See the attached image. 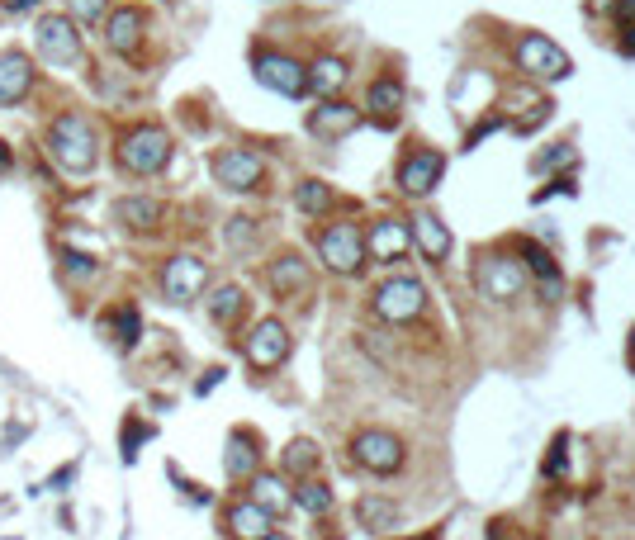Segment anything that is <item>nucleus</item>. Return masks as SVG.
Wrapping results in <instances>:
<instances>
[{"label": "nucleus", "mask_w": 635, "mask_h": 540, "mask_svg": "<svg viewBox=\"0 0 635 540\" xmlns=\"http://www.w3.org/2000/svg\"><path fill=\"white\" fill-rule=\"evenodd\" d=\"M48 157H53L67 176H91L100 162V143H95V128L86 114H62L48 128Z\"/></svg>", "instance_id": "obj_1"}, {"label": "nucleus", "mask_w": 635, "mask_h": 540, "mask_svg": "<svg viewBox=\"0 0 635 540\" xmlns=\"http://www.w3.org/2000/svg\"><path fill=\"white\" fill-rule=\"evenodd\" d=\"M34 48L43 62L53 67H76L81 62V34H76L72 15H38L34 24Z\"/></svg>", "instance_id": "obj_2"}, {"label": "nucleus", "mask_w": 635, "mask_h": 540, "mask_svg": "<svg viewBox=\"0 0 635 540\" xmlns=\"http://www.w3.org/2000/svg\"><path fill=\"white\" fill-rule=\"evenodd\" d=\"M119 162H124V171H133V176H157V171L171 162V138L152 124L133 128L124 143H119Z\"/></svg>", "instance_id": "obj_3"}, {"label": "nucleus", "mask_w": 635, "mask_h": 540, "mask_svg": "<svg viewBox=\"0 0 635 540\" xmlns=\"http://www.w3.org/2000/svg\"><path fill=\"white\" fill-rule=\"evenodd\" d=\"M318 256L332 275H356L365 266V233L356 223H332L318 237Z\"/></svg>", "instance_id": "obj_4"}, {"label": "nucleus", "mask_w": 635, "mask_h": 540, "mask_svg": "<svg viewBox=\"0 0 635 540\" xmlns=\"http://www.w3.org/2000/svg\"><path fill=\"white\" fill-rule=\"evenodd\" d=\"M422 308H427V289L418 280H408V275L384 280L375 289V313H380L384 323H413V318H422Z\"/></svg>", "instance_id": "obj_5"}, {"label": "nucleus", "mask_w": 635, "mask_h": 540, "mask_svg": "<svg viewBox=\"0 0 635 540\" xmlns=\"http://www.w3.org/2000/svg\"><path fill=\"white\" fill-rule=\"evenodd\" d=\"M517 67L527 76H536V81H560V76H569V53H564L555 38L522 34V43H517Z\"/></svg>", "instance_id": "obj_6"}, {"label": "nucleus", "mask_w": 635, "mask_h": 540, "mask_svg": "<svg viewBox=\"0 0 635 540\" xmlns=\"http://www.w3.org/2000/svg\"><path fill=\"white\" fill-rule=\"evenodd\" d=\"M474 280H479V294H484V299H493V304H508V299H517V294L527 289V270L517 266L512 256H484Z\"/></svg>", "instance_id": "obj_7"}, {"label": "nucleus", "mask_w": 635, "mask_h": 540, "mask_svg": "<svg viewBox=\"0 0 635 540\" xmlns=\"http://www.w3.org/2000/svg\"><path fill=\"white\" fill-rule=\"evenodd\" d=\"M261 176H266V162L256 157L252 147H223L214 157V180L223 185V190H256L261 185Z\"/></svg>", "instance_id": "obj_8"}, {"label": "nucleus", "mask_w": 635, "mask_h": 540, "mask_svg": "<svg viewBox=\"0 0 635 540\" xmlns=\"http://www.w3.org/2000/svg\"><path fill=\"white\" fill-rule=\"evenodd\" d=\"M351 455L356 465L370 469V474H394L403 465V441L394 432H361L351 441Z\"/></svg>", "instance_id": "obj_9"}, {"label": "nucleus", "mask_w": 635, "mask_h": 540, "mask_svg": "<svg viewBox=\"0 0 635 540\" xmlns=\"http://www.w3.org/2000/svg\"><path fill=\"white\" fill-rule=\"evenodd\" d=\"M204 280H209V266H204L200 256H171L162 270V289L171 304H190V299H200Z\"/></svg>", "instance_id": "obj_10"}, {"label": "nucleus", "mask_w": 635, "mask_h": 540, "mask_svg": "<svg viewBox=\"0 0 635 540\" xmlns=\"http://www.w3.org/2000/svg\"><path fill=\"white\" fill-rule=\"evenodd\" d=\"M143 34H147V15L138 5H119V10H109L105 15V43L109 53L119 57H133L143 48Z\"/></svg>", "instance_id": "obj_11"}, {"label": "nucleus", "mask_w": 635, "mask_h": 540, "mask_svg": "<svg viewBox=\"0 0 635 540\" xmlns=\"http://www.w3.org/2000/svg\"><path fill=\"white\" fill-rule=\"evenodd\" d=\"M256 81L266 90H280V95H304L309 90V72L294 62V57H285V53H261L256 57Z\"/></svg>", "instance_id": "obj_12"}, {"label": "nucleus", "mask_w": 635, "mask_h": 540, "mask_svg": "<svg viewBox=\"0 0 635 540\" xmlns=\"http://www.w3.org/2000/svg\"><path fill=\"white\" fill-rule=\"evenodd\" d=\"M285 356H290V332H285V323H275V318L256 323L252 337H247V360H252L256 370H275Z\"/></svg>", "instance_id": "obj_13"}, {"label": "nucleus", "mask_w": 635, "mask_h": 540, "mask_svg": "<svg viewBox=\"0 0 635 540\" xmlns=\"http://www.w3.org/2000/svg\"><path fill=\"white\" fill-rule=\"evenodd\" d=\"M408 247H413V228L399 223V218H384V223H375V228L365 233V252L375 256V261H384V266H394Z\"/></svg>", "instance_id": "obj_14"}, {"label": "nucleus", "mask_w": 635, "mask_h": 540, "mask_svg": "<svg viewBox=\"0 0 635 540\" xmlns=\"http://www.w3.org/2000/svg\"><path fill=\"white\" fill-rule=\"evenodd\" d=\"M34 90V62L15 48L0 53V105H19Z\"/></svg>", "instance_id": "obj_15"}, {"label": "nucleus", "mask_w": 635, "mask_h": 540, "mask_svg": "<svg viewBox=\"0 0 635 540\" xmlns=\"http://www.w3.org/2000/svg\"><path fill=\"white\" fill-rule=\"evenodd\" d=\"M441 171H446V162H441V152H418V157H408L399 171V185H403V195H427L436 180H441Z\"/></svg>", "instance_id": "obj_16"}, {"label": "nucleus", "mask_w": 635, "mask_h": 540, "mask_svg": "<svg viewBox=\"0 0 635 540\" xmlns=\"http://www.w3.org/2000/svg\"><path fill=\"white\" fill-rule=\"evenodd\" d=\"M356 124H361V109L342 105V100H327V105H318L309 114V128L318 133V138H346Z\"/></svg>", "instance_id": "obj_17"}, {"label": "nucleus", "mask_w": 635, "mask_h": 540, "mask_svg": "<svg viewBox=\"0 0 635 540\" xmlns=\"http://www.w3.org/2000/svg\"><path fill=\"white\" fill-rule=\"evenodd\" d=\"M271 512L261 503H237L228 507V531H233L237 540H261V536H271Z\"/></svg>", "instance_id": "obj_18"}, {"label": "nucleus", "mask_w": 635, "mask_h": 540, "mask_svg": "<svg viewBox=\"0 0 635 540\" xmlns=\"http://www.w3.org/2000/svg\"><path fill=\"white\" fill-rule=\"evenodd\" d=\"M413 242L427 252V261H446V256H451V233H446V223L436 214L413 218Z\"/></svg>", "instance_id": "obj_19"}, {"label": "nucleus", "mask_w": 635, "mask_h": 540, "mask_svg": "<svg viewBox=\"0 0 635 540\" xmlns=\"http://www.w3.org/2000/svg\"><path fill=\"white\" fill-rule=\"evenodd\" d=\"M114 218L124 223V228H133V233H147V228H157V218H162V204L147 195H128L114 204Z\"/></svg>", "instance_id": "obj_20"}, {"label": "nucleus", "mask_w": 635, "mask_h": 540, "mask_svg": "<svg viewBox=\"0 0 635 540\" xmlns=\"http://www.w3.org/2000/svg\"><path fill=\"white\" fill-rule=\"evenodd\" d=\"M346 81H351V67H346L342 57H318L309 67V86L318 90V95H337Z\"/></svg>", "instance_id": "obj_21"}, {"label": "nucleus", "mask_w": 635, "mask_h": 540, "mask_svg": "<svg viewBox=\"0 0 635 540\" xmlns=\"http://www.w3.org/2000/svg\"><path fill=\"white\" fill-rule=\"evenodd\" d=\"M271 289L285 299V294H299V289H309V266L299 261V256H280L271 266Z\"/></svg>", "instance_id": "obj_22"}, {"label": "nucleus", "mask_w": 635, "mask_h": 540, "mask_svg": "<svg viewBox=\"0 0 635 540\" xmlns=\"http://www.w3.org/2000/svg\"><path fill=\"white\" fill-rule=\"evenodd\" d=\"M252 503H261L275 517V512L290 507V493H285V484H280L275 474H252Z\"/></svg>", "instance_id": "obj_23"}, {"label": "nucleus", "mask_w": 635, "mask_h": 540, "mask_svg": "<svg viewBox=\"0 0 635 540\" xmlns=\"http://www.w3.org/2000/svg\"><path fill=\"white\" fill-rule=\"evenodd\" d=\"M242 308H247V294H242L237 285H223L214 299H209V318H214V323H237Z\"/></svg>", "instance_id": "obj_24"}, {"label": "nucleus", "mask_w": 635, "mask_h": 540, "mask_svg": "<svg viewBox=\"0 0 635 540\" xmlns=\"http://www.w3.org/2000/svg\"><path fill=\"white\" fill-rule=\"evenodd\" d=\"M399 105H403V86L394 81V76H384V81L370 86V109H375V114L389 119V114H399Z\"/></svg>", "instance_id": "obj_25"}, {"label": "nucleus", "mask_w": 635, "mask_h": 540, "mask_svg": "<svg viewBox=\"0 0 635 540\" xmlns=\"http://www.w3.org/2000/svg\"><path fill=\"white\" fill-rule=\"evenodd\" d=\"M228 474H233V479H252L256 474V450L247 436H233V441H228Z\"/></svg>", "instance_id": "obj_26"}, {"label": "nucleus", "mask_w": 635, "mask_h": 540, "mask_svg": "<svg viewBox=\"0 0 635 540\" xmlns=\"http://www.w3.org/2000/svg\"><path fill=\"white\" fill-rule=\"evenodd\" d=\"M294 503L318 517V512H327V507H332V488L318 484V479H304V484H299V493H294Z\"/></svg>", "instance_id": "obj_27"}, {"label": "nucleus", "mask_w": 635, "mask_h": 540, "mask_svg": "<svg viewBox=\"0 0 635 540\" xmlns=\"http://www.w3.org/2000/svg\"><path fill=\"white\" fill-rule=\"evenodd\" d=\"M294 199H299V209H304V214H323L327 204H332V190H327L323 180H304V185L294 190Z\"/></svg>", "instance_id": "obj_28"}, {"label": "nucleus", "mask_w": 635, "mask_h": 540, "mask_svg": "<svg viewBox=\"0 0 635 540\" xmlns=\"http://www.w3.org/2000/svg\"><path fill=\"white\" fill-rule=\"evenodd\" d=\"M361 522L370 526V531H389V526L399 522V512H394V503H375V498H365V503H361Z\"/></svg>", "instance_id": "obj_29"}, {"label": "nucleus", "mask_w": 635, "mask_h": 540, "mask_svg": "<svg viewBox=\"0 0 635 540\" xmlns=\"http://www.w3.org/2000/svg\"><path fill=\"white\" fill-rule=\"evenodd\" d=\"M313 465H318V450H313V441H294V446L285 450V469H290V474H309Z\"/></svg>", "instance_id": "obj_30"}, {"label": "nucleus", "mask_w": 635, "mask_h": 540, "mask_svg": "<svg viewBox=\"0 0 635 540\" xmlns=\"http://www.w3.org/2000/svg\"><path fill=\"white\" fill-rule=\"evenodd\" d=\"M522 256H527V266L536 270V275H550V280H555V261H550V252H545V247H536V242H522Z\"/></svg>", "instance_id": "obj_31"}, {"label": "nucleus", "mask_w": 635, "mask_h": 540, "mask_svg": "<svg viewBox=\"0 0 635 540\" xmlns=\"http://www.w3.org/2000/svg\"><path fill=\"white\" fill-rule=\"evenodd\" d=\"M76 24H91V19H105V0H72Z\"/></svg>", "instance_id": "obj_32"}, {"label": "nucleus", "mask_w": 635, "mask_h": 540, "mask_svg": "<svg viewBox=\"0 0 635 540\" xmlns=\"http://www.w3.org/2000/svg\"><path fill=\"white\" fill-rule=\"evenodd\" d=\"M550 109H555L550 100H545V105H531V114H527V119H517V128H522V133H531L536 124H545V119H550Z\"/></svg>", "instance_id": "obj_33"}, {"label": "nucleus", "mask_w": 635, "mask_h": 540, "mask_svg": "<svg viewBox=\"0 0 635 540\" xmlns=\"http://www.w3.org/2000/svg\"><path fill=\"white\" fill-rule=\"evenodd\" d=\"M252 218H233V228H228V242H233V247H242V242H252Z\"/></svg>", "instance_id": "obj_34"}, {"label": "nucleus", "mask_w": 635, "mask_h": 540, "mask_svg": "<svg viewBox=\"0 0 635 540\" xmlns=\"http://www.w3.org/2000/svg\"><path fill=\"white\" fill-rule=\"evenodd\" d=\"M569 162H574V147H569V143H560L555 152H545V157H541V166H569Z\"/></svg>", "instance_id": "obj_35"}, {"label": "nucleus", "mask_w": 635, "mask_h": 540, "mask_svg": "<svg viewBox=\"0 0 635 540\" xmlns=\"http://www.w3.org/2000/svg\"><path fill=\"white\" fill-rule=\"evenodd\" d=\"M621 53H626V57H635V19H631V24H626V29H621Z\"/></svg>", "instance_id": "obj_36"}, {"label": "nucleus", "mask_w": 635, "mask_h": 540, "mask_svg": "<svg viewBox=\"0 0 635 540\" xmlns=\"http://www.w3.org/2000/svg\"><path fill=\"white\" fill-rule=\"evenodd\" d=\"M550 474H564V436L555 441V455H550Z\"/></svg>", "instance_id": "obj_37"}, {"label": "nucleus", "mask_w": 635, "mask_h": 540, "mask_svg": "<svg viewBox=\"0 0 635 540\" xmlns=\"http://www.w3.org/2000/svg\"><path fill=\"white\" fill-rule=\"evenodd\" d=\"M621 19H635V0H621Z\"/></svg>", "instance_id": "obj_38"}, {"label": "nucleus", "mask_w": 635, "mask_h": 540, "mask_svg": "<svg viewBox=\"0 0 635 540\" xmlns=\"http://www.w3.org/2000/svg\"><path fill=\"white\" fill-rule=\"evenodd\" d=\"M5 162H10V152H5V143H0V166H5Z\"/></svg>", "instance_id": "obj_39"}, {"label": "nucleus", "mask_w": 635, "mask_h": 540, "mask_svg": "<svg viewBox=\"0 0 635 540\" xmlns=\"http://www.w3.org/2000/svg\"><path fill=\"white\" fill-rule=\"evenodd\" d=\"M261 540H290V536H275V531H271V536H261Z\"/></svg>", "instance_id": "obj_40"}, {"label": "nucleus", "mask_w": 635, "mask_h": 540, "mask_svg": "<svg viewBox=\"0 0 635 540\" xmlns=\"http://www.w3.org/2000/svg\"><path fill=\"white\" fill-rule=\"evenodd\" d=\"M631 356H635V332H631Z\"/></svg>", "instance_id": "obj_41"}, {"label": "nucleus", "mask_w": 635, "mask_h": 540, "mask_svg": "<svg viewBox=\"0 0 635 540\" xmlns=\"http://www.w3.org/2000/svg\"><path fill=\"white\" fill-rule=\"evenodd\" d=\"M413 540H432V536H413Z\"/></svg>", "instance_id": "obj_42"}]
</instances>
